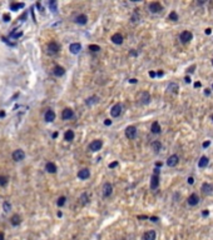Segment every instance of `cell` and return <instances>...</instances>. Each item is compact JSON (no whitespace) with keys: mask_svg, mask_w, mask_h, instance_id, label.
<instances>
[{"mask_svg":"<svg viewBox=\"0 0 213 240\" xmlns=\"http://www.w3.org/2000/svg\"><path fill=\"white\" fill-rule=\"evenodd\" d=\"M137 100L139 105H148L150 103V94L148 91H139L137 94Z\"/></svg>","mask_w":213,"mask_h":240,"instance_id":"6da1fadb","label":"cell"},{"mask_svg":"<svg viewBox=\"0 0 213 240\" xmlns=\"http://www.w3.org/2000/svg\"><path fill=\"white\" fill-rule=\"evenodd\" d=\"M60 50V46L56 44L55 41H52L48 44V48H46V53H48L49 55H55L58 51Z\"/></svg>","mask_w":213,"mask_h":240,"instance_id":"7a4b0ae2","label":"cell"},{"mask_svg":"<svg viewBox=\"0 0 213 240\" xmlns=\"http://www.w3.org/2000/svg\"><path fill=\"white\" fill-rule=\"evenodd\" d=\"M192 38H193V34L191 33V31H188V30L182 31V34L179 35V40H180V43H183V44L189 43L191 40H192Z\"/></svg>","mask_w":213,"mask_h":240,"instance_id":"3957f363","label":"cell"},{"mask_svg":"<svg viewBox=\"0 0 213 240\" xmlns=\"http://www.w3.org/2000/svg\"><path fill=\"white\" fill-rule=\"evenodd\" d=\"M102 146H103V141L99 140V139H97V140H93L92 143H90L88 148H89L90 151H99V150L102 149Z\"/></svg>","mask_w":213,"mask_h":240,"instance_id":"277c9868","label":"cell"},{"mask_svg":"<svg viewBox=\"0 0 213 240\" xmlns=\"http://www.w3.org/2000/svg\"><path fill=\"white\" fill-rule=\"evenodd\" d=\"M112 193H113V186H112L110 183H105V184L103 185L102 188V194L104 198H109L112 195Z\"/></svg>","mask_w":213,"mask_h":240,"instance_id":"5b68a950","label":"cell"},{"mask_svg":"<svg viewBox=\"0 0 213 240\" xmlns=\"http://www.w3.org/2000/svg\"><path fill=\"white\" fill-rule=\"evenodd\" d=\"M122 109H123L122 104H115L114 106H112V109H110V115H112V118H118L122 114Z\"/></svg>","mask_w":213,"mask_h":240,"instance_id":"8992f818","label":"cell"},{"mask_svg":"<svg viewBox=\"0 0 213 240\" xmlns=\"http://www.w3.org/2000/svg\"><path fill=\"white\" fill-rule=\"evenodd\" d=\"M162 10H163V6H162L158 1H153V3H150V4H149V11L150 13L158 14V13H161Z\"/></svg>","mask_w":213,"mask_h":240,"instance_id":"52a82bcc","label":"cell"},{"mask_svg":"<svg viewBox=\"0 0 213 240\" xmlns=\"http://www.w3.org/2000/svg\"><path fill=\"white\" fill-rule=\"evenodd\" d=\"M178 163H179V156L177 155V154H173V155H171V156L168 158V160H167V165L169 168H173V166L178 165Z\"/></svg>","mask_w":213,"mask_h":240,"instance_id":"ba28073f","label":"cell"},{"mask_svg":"<svg viewBox=\"0 0 213 240\" xmlns=\"http://www.w3.org/2000/svg\"><path fill=\"white\" fill-rule=\"evenodd\" d=\"M24 158H25V153L21 149H16L13 153V160H15V162H21V160H24Z\"/></svg>","mask_w":213,"mask_h":240,"instance_id":"9c48e42d","label":"cell"},{"mask_svg":"<svg viewBox=\"0 0 213 240\" xmlns=\"http://www.w3.org/2000/svg\"><path fill=\"white\" fill-rule=\"evenodd\" d=\"M125 137H127L128 139H134L137 137V128L135 126H128L127 129H125Z\"/></svg>","mask_w":213,"mask_h":240,"instance_id":"30bf717a","label":"cell"},{"mask_svg":"<svg viewBox=\"0 0 213 240\" xmlns=\"http://www.w3.org/2000/svg\"><path fill=\"white\" fill-rule=\"evenodd\" d=\"M212 191H213V186L211 184H208V183H203L202 184V193L204 195H211Z\"/></svg>","mask_w":213,"mask_h":240,"instance_id":"8fae6325","label":"cell"},{"mask_svg":"<svg viewBox=\"0 0 213 240\" xmlns=\"http://www.w3.org/2000/svg\"><path fill=\"white\" fill-rule=\"evenodd\" d=\"M158 186H159V176L156 174H153L152 175V178H150V189H157Z\"/></svg>","mask_w":213,"mask_h":240,"instance_id":"7c38bea8","label":"cell"},{"mask_svg":"<svg viewBox=\"0 0 213 240\" xmlns=\"http://www.w3.org/2000/svg\"><path fill=\"white\" fill-rule=\"evenodd\" d=\"M44 119L46 123H52V121L55 120V113L53 112V110H46V113L44 114Z\"/></svg>","mask_w":213,"mask_h":240,"instance_id":"4fadbf2b","label":"cell"},{"mask_svg":"<svg viewBox=\"0 0 213 240\" xmlns=\"http://www.w3.org/2000/svg\"><path fill=\"white\" fill-rule=\"evenodd\" d=\"M89 176H90V171H89V169H86V168L78 171V178L82 179V180H85V179H88Z\"/></svg>","mask_w":213,"mask_h":240,"instance_id":"5bb4252c","label":"cell"},{"mask_svg":"<svg viewBox=\"0 0 213 240\" xmlns=\"http://www.w3.org/2000/svg\"><path fill=\"white\" fill-rule=\"evenodd\" d=\"M74 116V112L71 109L69 108H67V109H64L63 110V113H62V118L64 120H68V119H71V118Z\"/></svg>","mask_w":213,"mask_h":240,"instance_id":"9a60e30c","label":"cell"},{"mask_svg":"<svg viewBox=\"0 0 213 240\" xmlns=\"http://www.w3.org/2000/svg\"><path fill=\"white\" fill-rule=\"evenodd\" d=\"M156 238H157V234L154 230H148L143 235V240H156Z\"/></svg>","mask_w":213,"mask_h":240,"instance_id":"2e32d148","label":"cell"},{"mask_svg":"<svg viewBox=\"0 0 213 240\" xmlns=\"http://www.w3.org/2000/svg\"><path fill=\"white\" fill-rule=\"evenodd\" d=\"M112 43H114V44H117V45H120L122 43H123V35L119 34V33H115L114 35H112Z\"/></svg>","mask_w":213,"mask_h":240,"instance_id":"e0dca14e","label":"cell"},{"mask_svg":"<svg viewBox=\"0 0 213 240\" xmlns=\"http://www.w3.org/2000/svg\"><path fill=\"white\" fill-rule=\"evenodd\" d=\"M53 74L55 75V76H63V75L65 74V69L60 65H56V66H54V69H53Z\"/></svg>","mask_w":213,"mask_h":240,"instance_id":"ac0fdd59","label":"cell"},{"mask_svg":"<svg viewBox=\"0 0 213 240\" xmlns=\"http://www.w3.org/2000/svg\"><path fill=\"white\" fill-rule=\"evenodd\" d=\"M69 50H70L71 54H78V53L82 50V45L79 44V43H73V44H70Z\"/></svg>","mask_w":213,"mask_h":240,"instance_id":"d6986e66","label":"cell"},{"mask_svg":"<svg viewBox=\"0 0 213 240\" xmlns=\"http://www.w3.org/2000/svg\"><path fill=\"white\" fill-rule=\"evenodd\" d=\"M198 203H199V198H198L197 194H192L188 196V204L191 206H196Z\"/></svg>","mask_w":213,"mask_h":240,"instance_id":"ffe728a7","label":"cell"},{"mask_svg":"<svg viewBox=\"0 0 213 240\" xmlns=\"http://www.w3.org/2000/svg\"><path fill=\"white\" fill-rule=\"evenodd\" d=\"M74 21L79 25H85L86 23H88V18H86V15H84V14H80V15H78L77 18H75Z\"/></svg>","mask_w":213,"mask_h":240,"instance_id":"44dd1931","label":"cell"},{"mask_svg":"<svg viewBox=\"0 0 213 240\" xmlns=\"http://www.w3.org/2000/svg\"><path fill=\"white\" fill-rule=\"evenodd\" d=\"M45 170L50 174H54V173H56V165L54 163L49 162V163H46V165H45Z\"/></svg>","mask_w":213,"mask_h":240,"instance_id":"7402d4cb","label":"cell"},{"mask_svg":"<svg viewBox=\"0 0 213 240\" xmlns=\"http://www.w3.org/2000/svg\"><path fill=\"white\" fill-rule=\"evenodd\" d=\"M162 130V128H161V125L158 121H154L153 124H152V126H150V131L153 133V134H159Z\"/></svg>","mask_w":213,"mask_h":240,"instance_id":"603a6c76","label":"cell"},{"mask_svg":"<svg viewBox=\"0 0 213 240\" xmlns=\"http://www.w3.org/2000/svg\"><path fill=\"white\" fill-rule=\"evenodd\" d=\"M152 150H153L156 154H158L162 150V143L158 141V140L153 141V143H152Z\"/></svg>","mask_w":213,"mask_h":240,"instance_id":"cb8c5ba5","label":"cell"},{"mask_svg":"<svg viewBox=\"0 0 213 240\" xmlns=\"http://www.w3.org/2000/svg\"><path fill=\"white\" fill-rule=\"evenodd\" d=\"M167 90L169 93H173V94H177L178 90H179V87H178V84H177V83H171L167 87Z\"/></svg>","mask_w":213,"mask_h":240,"instance_id":"d4e9b609","label":"cell"},{"mask_svg":"<svg viewBox=\"0 0 213 240\" xmlns=\"http://www.w3.org/2000/svg\"><path fill=\"white\" fill-rule=\"evenodd\" d=\"M209 164V159L207 156H202L199 159V162H198V166L199 168H207Z\"/></svg>","mask_w":213,"mask_h":240,"instance_id":"484cf974","label":"cell"},{"mask_svg":"<svg viewBox=\"0 0 213 240\" xmlns=\"http://www.w3.org/2000/svg\"><path fill=\"white\" fill-rule=\"evenodd\" d=\"M74 131L73 130H67L65 131V134H64V139H65L67 141H71V140H74Z\"/></svg>","mask_w":213,"mask_h":240,"instance_id":"4316f807","label":"cell"},{"mask_svg":"<svg viewBox=\"0 0 213 240\" xmlns=\"http://www.w3.org/2000/svg\"><path fill=\"white\" fill-rule=\"evenodd\" d=\"M98 101H99V98L94 95V96H92V98H88V99H86V100H85V104H86L88 106H90V105H93V104H95V103H98Z\"/></svg>","mask_w":213,"mask_h":240,"instance_id":"83f0119b","label":"cell"},{"mask_svg":"<svg viewBox=\"0 0 213 240\" xmlns=\"http://www.w3.org/2000/svg\"><path fill=\"white\" fill-rule=\"evenodd\" d=\"M10 223H12V225H14V226H16V225H19L21 223V219H20V216L19 215H13L12 216V219H10Z\"/></svg>","mask_w":213,"mask_h":240,"instance_id":"f1b7e54d","label":"cell"},{"mask_svg":"<svg viewBox=\"0 0 213 240\" xmlns=\"http://www.w3.org/2000/svg\"><path fill=\"white\" fill-rule=\"evenodd\" d=\"M80 203H82V205H86V204L89 203V195L86 194V193H83L80 195Z\"/></svg>","mask_w":213,"mask_h":240,"instance_id":"f546056e","label":"cell"},{"mask_svg":"<svg viewBox=\"0 0 213 240\" xmlns=\"http://www.w3.org/2000/svg\"><path fill=\"white\" fill-rule=\"evenodd\" d=\"M23 6H24L23 3H12V4H10V9H12L13 11H16L18 9L23 8Z\"/></svg>","mask_w":213,"mask_h":240,"instance_id":"4dcf8cb0","label":"cell"},{"mask_svg":"<svg viewBox=\"0 0 213 240\" xmlns=\"http://www.w3.org/2000/svg\"><path fill=\"white\" fill-rule=\"evenodd\" d=\"M48 5H49V8L52 11L55 13L56 11V9H58V4H56V1H54V0H52V1H49L48 3Z\"/></svg>","mask_w":213,"mask_h":240,"instance_id":"1f68e13d","label":"cell"},{"mask_svg":"<svg viewBox=\"0 0 213 240\" xmlns=\"http://www.w3.org/2000/svg\"><path fill=\"white\" fill-rule=\"evenodd\" d=\"M168 18H169V20H172V21H178V14H177L176 11H171V13H169Z\"/></svg>","mask_w":213,"mask_h":240,"instance_id":"d6a6232c","label":"cell"},{"mask_svg":"<svg viewBox=\"0 0 213 240\" xmlns=\"http://www.w3.org/2000/svg\"><path fill=\"white\" fill-rule=\"evenodd\" d=\"M65 201H67V198H65V196H60V198L58 199V201H56V205H58V206H63L64 204H65Z\"/></svg>","mask_w":213,"mask_h":240,"instance_id":"836d02e7","label":"cell"},{"mask_svg":"<svg viewBox=\"0 0 213 240\" xmlns=\"http://www.w3.org/2000/svg\"><path fill=\"white\" fill-rule=\"evenodd\" d=\"M3 209H4V211H5V213H8V211H10V210H12V205H10V203L5 201L4 204H3Z\"/></svg>","mask_w":213,"mask_h":240,"instance_id":"e575fe53","label":"cell"},{"mask_svg":"<svg viewBox=\"0 0 213 240\" xmlns=\"http://www.w3.org/2000/svg\"><path fill=\"white\" fill-rule=\"evenodd\" d=\"M89 50H90V51H93V53H97V51H99V50H100V46L99 45H94V44L89 45Z\"/></svg>","mask_w":213,"mask_h":240,"instance_id":"d590c367","label":"cell"},{"mask_svg":"<svg viewBox=\"0 0 213 240\" xmlns=\"http://www.w3.org/2000/svg\"><path fill=\"white\" fill-rule=\"evenodd\" d=\"M8 184V178L6 176H3V175H0V185L1 186H5Z\"/></svg>","mask_w":213,"mask_h":240,"instance_id":"8d00e7d4","label":"cell"},{"mask_svg":"<svg viewBox=\"0 0 213 240\" xmlns=\"http://www.w3.org/2000/svg\"><path fill=\"white\" fill-rule=\"evenodd\" d=\"M3 19H4L5 23H9V21H10V15H9V14H5V15L3 16Z\"/></svg>","mask_w":213,"mask_h":240,"instance_id":"74e56055","label":"cell"},{"mask_svg":"<svg viewBox=\"0 0 213 240\" xmlns=\"http://www.w3.org/2000/svg\"><path fill=\"white\" fill-rule=\"evenodd\" d=\"M115 166H118V163H117V162H114V163H110V164H109V168H110V169H113V168H115Z\"/></svg>","mask_w":213,"mask_h":240,"instance_id":"f35d334b","label":"cell"},{"mask_svg":"<svg viewBox=\"0 0 213 240\" xmlns=\"http://www.w3.org/2000/svg\"><path fill=\"white\" fill-rule=\"evenodd\" d=\"M104 124H105L107 126H109V125H112V120H109V119H105V120H104Z\"/></svg>","mask_w":213,"mask_h":240,"instance_id":"ab89813d","label":"cell"},{"mask_svg":"<svg viewBox=\"0 0 213 240\" xmlns=\"http://www.w3.org/2000/svg\"><path fill=\"white\" fill-rule=\"evenodd\" d=\"M193 183H194V178L189 176V178H188V184H193Z\"/></svg>","mask_w":213,"mask_h":240,"instance_id":"60d3db41","label":"cell"},{"mask_svg":"<svg viewBox=\"0 0 213 240\" xmlns=\"http://www.w3.org/2000/svg\"><path fill=\"white\" fill-rule=\"evenodd\" d=\"M209 144H211V141H204L203 143V148H208Z\"/></svg>","mask_w":213,"mask_h":240,"instance_id":"b9f144b4","label":"cell"},{"mask_svg":"<svg viewBox=\"0 0 213 240\" xmlns=\"http://www.w3.org/2000/svg\"><path fill=\"white\" fill-rule=\"evenodd\" d=\"M211 33H212V29H211V28H207V29H206V34L209 35Z\"/></svg>","mask_w":213,"mask_h":240,"instance_id":"7bdbcfd3","label":"cell"},{"mask_svg":"<svg viewBox=\"0 0 213 240\" xmlns=\"http://www.w3.org/2000/svg\"><path fill=\"white\" fill-rule=\"evenodd\" d=\"M156 75H157V74L154 73V71H149V76H150V78H154Z\"/></svg>","mask_w":213,"mask_h":240,"instance_id":"ee69618b","label":"cell"},{"mask_svg":"<svg viewBox=\"0 0 213 240\" xmlns=\"http://www.w3.org/2000/svg\"><path fill=\"white\" fill-rule=\"evenodd\" d=\"M129 83H131V84H132V83L135 84V83H137V79H131V80H129Z\"/></svg>","mask_w":213,"mask_h":240,"instance_id":"f6af8a7d","label":"cell"},{"mask_svg":"<svg viewBox=\"0 0 213 240\" xmlns=\"http://www.w3.org/2000/svg\"><path fill=\"white\" fill-rule=\"evenodd\" d=\"M194 68H196V66H192V68H189V69H188V73H193V71H194Z\"/></svg>","mask_w":213,"mask_h":240,"instance_id":"bcb514c9","label":"cell"},{"mask_svg":"<svg viewBox=\"0 0 213 240\" xmlns=\"http://www.w3.org/2000/svg\"><path fill=\"white\" fill-rule=\"evenodd\" d=\"M209 93H211V90H209V89H206V90H204V94L206 95H209Z\"/></svg>","mask_w":213,"mask_h":240,"instance_id":"7dc6e473","label":"cell"},{"mask_svg":"<svg viewBox=\"0 0 213 240\" xmlns=\"http://www.w3.org/2000/svg\"><path fill=\"white\" fill-rule=\"evenodd\" d=\"M154 174H156V175L159 174V169H158V168H156V169H154Z\"/></svg>","mask_w":213,"mask_h":240,"instance_id":"c3c4849f","label":"cell"},{"mask_svg":"<svg viewBox=\"0 0 213 240\" xmlns=\"http://www.w3.org/2000/svg\"><path fill=\"white\" fill-rule=\"evenodd\" d=\"M157 75H158V76H163L164 73H163V71H158V74H157Z\"/></svg>","mask_w":213,"mask_h":240,"instance_id":"681fc988","label":"cell"},{"mask_svg":"<svg viewBox=\"0 0 213 240\" xmlns=\"http://www.w3.org/2000/svg\"><path fill=\"white\" fill-rule=\"evenodd\" d=\"M199 87H201V83H199V81H198V83H196V84H194V88H199Z\"/></svg>","mask_w":213,"mask_h":240,"instance_id":"f907efd6","label":"cell"},{"mask_svg":"<svg viewBox=\"0 0 213 240\" xmlns=\"http://www.w3.org/2000/svg\"><path fill=\"white\" fill-rule=\"evenodd\" d=\"M184 80H186V83H191V79H189V76H186Z\"/></svg>","mask_w":213,"mask_h":240,"instance_id":"816d5d0a","label":"cell"},{"mask_svg":"<svg viewBox=\"0 0 213 240\" xmlns=\"http://www.w3.org/2000/svg\"><path fill=\"white\" fill-rule=\"evenodd\" d=\"M208 214H209V213H208V210H204V211H203V215H204V216H207Z\"/></svg>","mask_w":213,"mask_h":240,"instance_id":"f5cc1de1","label":"cell"},{"mask_svg":"<svg viewBox=\"0 0 213 240\" xmlns=\"http://www.w3.org/2000/svg\"><path fill=\"white\" fill-rule=\"evenodd\" d=\"M0 240H4V234L3 233H0Z\"/></svg>","mask_w":213,"mask_h":240,"instance_id":"db71d44e","label":"cell"},{"mask_svg":"<svg viewBox=\"0 0 213 240\" xmlns=\"http://www.w3.org/2000/svg\"><path fill=\"white\" fill-rule=\"evenodd\" d=\"M150 220H153V221H158V218H156V216H153V218H150Z\"/></svg>","mask_w":213,"mask_h":240,"instance_id":"11a10c76","label":"cell"},{"mask_svg":"<svg viewBox=\"0 0 213 240\" xmlns=\"http://www.w3.org/2000/svg\"><path fill=\"white\" fill-rule=\"evenodd\" d=\"M129 54H131V55H133V56H137V53H135V51H131V53H129Z\"/></svg>","mask_w":213,"mask_h":240,"instance_id":"9f6ffc18","label":"cell"},{"mask_svg":"<svg viewBox=\"0 0 213 240\" xmlns=\"http://www.w3.org/2000/svg\"><path fill=\"white\" fill-rule=\"evenodd\" d=\"M4 115H5V113H4V112H1V113H0V118H3Z\"/></svg>","mask_w":213,"mask_h":240,"instance_id":"6f0895ef","label":"cell"},{"mask_svg":"<svg viewBox=\"0 0 213 240\" xmlns=\"http://www.w3.org/2000/svg\"><path fill=\"white\" fill-rule=\"evenodd\" d=\"M53 138H58V133H54V134H53Z\"/></svg>","mask_w":213,"mask_h":240,"instance_id":"680465c9","label":"cell"},{"mask_svg":"<svg viewBox=\"0 0 213 240\" xmlns=\"http://www.w3.org/2000/svg\"><path fill=\"white\" fill-rule=\"evenodd\" d=\"M156 165H157V168H159V166H162V163H157Z\"/></svg>","mask_w":213,"mask_h":240,"instance_id":"91938a15","label":"cell"},{"mask_svg":"<svg viewBox=\"0 0 213 240\" xmlns=\"http://www.w3.org/2000/svg\"><path fill=\"white\" fill-rule=\"evenodd\" d=\"M212 65H213V59H212Z\"/></svg>","mask_w":213,"mask_h":240,"instance_id":"94428289","label":"cell"},{"mask_svg":"<svg viewBox=\"0 0 213 240\" xmlns=\"http://www.w3.org/2000/svg\"><path fill=\"white\" fill-rule=\"evenodd\" d=\"M212 121H213V115H212Z\"/></svg>","mask_w":213,"mask_h":240,"instance_id":"6125c7cd","label":"cell"},{"mask_svg":"<svg viewBox=\"0 0 213 240\" xmlns=\"http://www.w3.org/2000/svg\"><path fill=\"white\" fill-rule=\"evenodd\" d=\"M212 89H213V84H212Z\"/></svg>","mask_w":213,"mask_h":240,"instance_id":"be15d7a7","label":"cell"}]
</instances>
